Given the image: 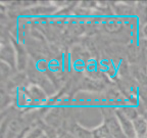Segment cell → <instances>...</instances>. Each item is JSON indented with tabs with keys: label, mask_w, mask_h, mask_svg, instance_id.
<instances>
[{
	"label": "cell",
	"mask_w": 147,
	"mask_h": 138,
	"mask_svg": "<svg viewBox=\"0 0 147 138\" xmlns=\"http://www.w3.org/2000/svg\"><path fill=\"white\" fill-rule=\"evenodd\" d=\"M142 116H143V117H145V119L147 120V112H146V113H145V115H142Z\"/></svg>",
	"instance_id": "obj_14"
},
{
	"label": "cell",
	"mask_w": 147,
	"mask_h": 138,
	"mask_svg": "<svg viewBox=\"0 0 147 138\" xmlns=\"http://www.w3.org/2000/svg\"><path fill=\"white\" fill-rule=\"evenodd\" d=\"M140 37L147 41V23L143 24L142 27L140 28Z\"/></svg>",
	"instance_id": "obj_11"
},
{
	"label": "cell",
	"mask_w": 147,
	"mask_h": 138,
	"mask_svg": "<svg viewBox=\"0 0 147 138\" xmlns=\"http://www.w3.org/2000/svg\"><path fill=\"white\" fill-rule=\"evenodd\" d=\"M69 132L77 138H95L92 130H88L79 124H71L69 128Z\"/></svg>",
	"instance_id": "obj_7"
},
{
	"label": "cell",
	"mask_w": 147,
	"mask_h": 138,
	"mask_svg": "<svg viewBox=\"0 0 147 138\" xmlns=\"http://www.w3.org/2000/svg\"><path fill=\"white\" fill-rule=\"evenodd\" d=\"M40 138H50V137H49V136H48V135H47V134H46V133H45V132H44V133H43V134H42V135H41V136H40Z\"/></svg>",
	"instance_id": "obj_12"
},
{
	"label": "cell",
	"mask_w": 147,
	"mask_h": 138,
	"mask_svg": "<svg viewBox=\"0 0 147 138\" xmlns=\"http://www.w3.org/2000/svg\"><path fill=\"white\" fill-rule=\"evenodd\" d=\"M44 133L43 128L40 126H35L34 128H31L29 131L26 133L23 138H40V136Z\"/></svg>",
	"instance_id": "obj_9"
},
{
	"label": "cell",
	"mask_w": 147,
	"mask_h": 138,
	"mask_svg": "<svg viewBox=\"0 0 147 138\" xmlns=\"http://www.w3.org/2000/svg\"><path fill=\"white\" fill-rule=\"evenodd\" d=\"M25 93L27 96L28 103H33V102L34 103H42L47 98L44 90H42V88L36 85L29 86L26 89Z\"/></svg>",
	"instance_id": "obj_2"
},
{
	"label": "cell",
	"mask_w": 147,
	"mask_h": 138,
	"mask_svg": "<svg viewBox=\"0 0 147 138\" xmlns=\"http://www.w3.org/2000/svg\"><path fill=\"white\" fill-rule=\"evenodd\" d=\"M102 116H103V124L108 128L110 135L115 136L117 138H126L122 130L121 124L117 120L115 110H113L109 108H105V110H103Z\"/></svg>",
	"instance_id": "obj_1"
},
{
	"label": "cell",
	"mask_w": 147,
	"mask_h": 138,
	"mask_svg": "<svg viewBox=\"0 0 147 138\" xmlns=\"http://www.w3.org/2000/svg\"><path fill=\"white\" fill-rule=\"evenodd\" d=\"M134 131H135L136 138L147 137V120L145 117L140 115L136 119L133 120Z\"/></svg>",
	"instance_id": "obj_6"
},
{
	"label": "cell",
	"mask_w": 147,
	"mask_h": 138,
	"mask_svg": "<svg viewBox=\"0 0 147 138\" xmlns=\"http://www.w3.org/2000/svg\"><path fill=\"white\" fill-rule=\"evenodd\" d=\"M115 114H117V120H119L122 130L124 132V135L126 138H136L135 131H134V126H133V121L130 120L128 117L122 113V110L119 108L115 110Z\"/></svg>",
	"instance_id": "obj_3"
},
{
	"label": "cell",
	"mask_w": 147,
	"mask_h": 138,
	"mask_svg": "<svg viewBox=\"0 0 147 138\" xmlns=\"http://www.w3.org/2000/svg\"><path fill=\"white\" fill-rule=\"evenodd\" d=\"M1 60H2V62H5L11 68L16 67V64L18 62L16 53L13 47L9 43L3 45L2 48H1Z\"/></svg>",
	"instance_id": "obj_5"
},
{
	"label": "cell",
	"mask_w": 147,
	"mask_h": 138,
	"mask_svg": "<svg viewBox=\"0 0 147 138\" xmlns=\"http://www.w3.org/2000/svg\"><path fill=\"white\" fill-rule=\"evenodd\" d=\"M144 47H145V52H146V55H147V41H145V45H144Z\"/></svg>",
	"instance_id": "obj_13"
},
{
	"label": "cell",
	"mask_w": 147,
	"mask_h": 138,
	"mask_svg": "<svg viewBox=\"0 0 147 138\" xmlns=\"http://www.w3.org/2000/svg\"><path fill=\"white\" fill-rule=\"evenodd\" d=\"M119 108L122 110V113L124 114L126 117H128L129 119L132 120V121L141 115L140 113H138V110H136L135 108H132V106H124V108Z\"/></svg>",
	"instance_id": "obj_8"
},
{
	"label": "cell",
	"mask_w": 147,
	"mask_h": 138,
	"mask_svg": "<svg viewBox=\"0 0 147 138\" xmlns=\"http://www.w3.org/2000/svg\"><path fill=\"white\" fill-rule=\"evenodd\" d=\"M45 123L48 127H51V128L54 129H58V127H60L61 123L63 122L62 121V113L60 108H51L48 113L45 115Z\"/></svg>",
	"instance_id": "obj_4"
},
{
	"label": "cell",
	"mask_w": 147,
	"mask_h": 138,
	"mask_svg": "<svg viewBox=\"0 0 147 138\" xmlns=\"http://www.w3.org/2000/svg\"><path fill=\"white\" fill-rule=\"evenodd\" d=\"M21 138H23V137H21Z\"/></svg>",
	"instance_id": "obj_15"
},
{
	"label": "cell",
	"mask_w": 147,
	"mask_h": 138,
	"mask_svg": "<svg viewBox=\"0 0 147 138\" xmlns=\"http://www.w3.org/2000/svg\"><path fill=\"white\" fill-rule=\"evenodd\" d=\"M10 71H11V67L10 66L6 64L5 62H1V78H2L3 82L9 80Z\"/></svg>",
	"instance_id": "obj_10"
}]
</instances>
